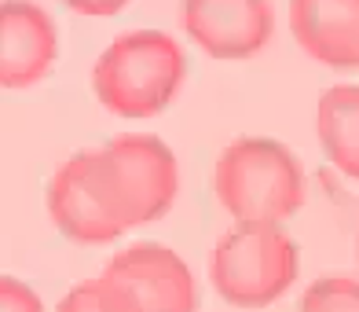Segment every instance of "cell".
<instances>
[{"label":"cell","mask_w":359,"mask_h":312,"mask_svg":"<svg viewBox=\"0 0 359 312\" xmlns=\"http://www.w3.org/2000/svg\"><path fill=\"white\" fill-rule=\"evenodd\" d=\"M0 312H44L37 290L15 275H0Z\"/></svg>","instance_id":"13"},{"label":"cell","mask_w":359,"mask_h":312,"mask_svg":"<svg viewBox=\"0 0 359 312\" xmlns=\"http://www.w3.org/2000/svg\"><path fill=\"white\" fill-rule=\"evenodd\" d=\"M187 81V56L165 30H128L92 67V89L118 118H154Z\"/></svg>","instance_id":"2"},{"label":"cell","mask_w":359,"mask_h":312,"mask_svg":"<svg viewBox=\"0 0 359 312\" xmlns=\"http://www.w3.org/2000/svg\"><path fill=\"white\" fill-rule=\"evenodd\" d=\"M59 56L55 19L34 0H0V89H34Z\"/></svg>","instance_id":"7"},{"label":"cell","mask_w":359,"mask_h":312,"mask_svg":"<svg viewBox=\"0 0 359 312\" xmlns=\"http://www.w3.org/2000/svg\"><path fill=\"white\" fill-rule=\"evenodd\" d=\"M62 4L77 15H88V19H110V15L125 11L133 0H62Z\"/></svg>","instance_id":"14"},{"label":"cell","mask_w":359,"mask_h":312,"mask_svg":"<svg viewBox=\"0 0 359 312\" xmlns=\"http://www.w3.org/2000/svg\"><path fill=\"white\" fill-rule=\"evenodd\" d=\"M290 30L312 59L359 70V0H290Z\"/></svg>","instance_id":"8"},{"label":"cell","mask_w":359,"mask_h":312,"mask_svg":"<svg viewBox=\"0 0 359 312\" xmlns=\"http://www.w3.org/2000/svg\"><path fill=\"white\" fill-rule=\"evenodd\" d=\"M55 312H136L133 305H128V298L110 287L107 279H85V283H77L67 298L59 301Z\"/></svg>","instance_id":"12"},{"label":"cell","mask_w":359,"mask_h":312,"mask_svg":"<svg viewBox=\"0 0 359 312\" xmlns=\"http://www.w3.org/2000/svg\"><path fill=\"white\" fill-rule=\"evenodd\" d=\"M213 195L235 221L283 224L308 202V176L297 155L268 136H242L220 151Z\"/></svg>","instance_id":"3"},{"label":"cell","mask_w":359,"mask_h":312,"mask_svg":"<svg viewBox=\"0 0 359 312\" xmlns=\"http://www.w3.org/2000/svg\"><path fill=\"white\" fill-rule=\"evenodd\" d=\"M103 279L118 287L136 312H198V283L184 257L158 242H136L114 254Z\"/></svg>","instance_id":"5"},{"label":"cell","mask_w":359,"mask_h":312,"mask_svg":"<svg viewBox=\"0 0 359 312\" xmlns=\"http://www.w3.org/2000/svg\"><path fill=\"white\" fill-rule=\"evenodd\" d=\"M297 279V242L283 224L238 221L209 257V283L238 308H264L279 301Z\"/></svg>","instance_id":"4"},{"label":"cell","mask_w":359,"mask_h":312,"mask_svg":"<svg viewBox=\"0 0 359 312\" xmlns=\"http://www.w3.org/2000/svg\"><path fill=\"white\" fill-rule=\"evenodd\" d=\"M180 22L213 59H253L275 37L271 0H184Z\"/></svg>","instance_id":"6"},{"label":"cell","mask_w":359,"mask_h":312,"mask_svg":"<svg viewBox=\"0 0 359 312\" xmlns=\"http://www.w3.org/2000/svg\"><path fill=\"white\" fill-rule=\"evenodd\" d=\"M301 312H359L355 275H323L301 298Z\"/></svg>","instance_id":"11"},{"label":"cell","mask_w":359,"mask_h":312,"mask_svg":"<svg viewBox=\"0 0 359 312\" xmlns=\"http://www.w3.org/2000/svg\"><path fill=\"white\" fill-rule=\"evenodd\" d=\"M85 169L95 199L121 228V235L165 217L180 191L176 155L151 133H125L92 147L85 151Z\"/></svg>","instance_id":"1"},{"label":"cell","mask_w":359,"mask_h":312,"mask_svg":"<svg viewBox=\"0 0 359 312\" xmlns=\"http://www.w3.org/2000/svg\"><path fill=\"white\" fill-rule=\"evenodd\" d=\"M48 213H52V224L59 232L81 246L114 242L121 235V228L107 217V209L100 206L88 184L85 151H77L52 173V180H48Z\"/></svg>","instance_id":"9"},{"label":"cell","mask_w":359,"mask_h":312,"mask_svg":"<svg viewBox=\"0 0 359 312\" xmlns=\"http://www.w3.org/2000/svg\"><path fill=\"white\" fill-rule=\"evenodd\" d=\"M316 129L323 155L345 176L359 180V85H334L319 96Z\"/></svg>","instance_id":"10"}]
</instances>
